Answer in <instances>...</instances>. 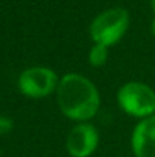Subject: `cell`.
Instances as JSON below:
<instances>
[{
	"label": "cell",
	"mask_w": 155,
	"mask_h": 157,
	"mask_svg": "<svg viewBox=\"0 0 155 157\" xmlns=\"http://www.w3.org/2000/svg\"><path fill=\"white\" fill-rule=\"evenodd\" d=\"M56 99L59 110L75 121L91 119L101 104L99 92L94 84L78 73H67L59 79Z\"/></svg>",
	"instance_id": "6da1fadb"
},
{
	"label": "cell",
	"mask_w": 155,
	"mask_h": 157,
	"mask_svg": "<svg viewBox=\"0 0 155 157\" xmlns=\"http://www.w3.org/2000/svg\"><path fill=\"white\" fill-rule=\"evenodd\" d=\"M129 14L123 8H113L101 12L90 26V35L94 43L103 46L116 44L126 32Z\"/></svg>",
	"instance_id": "7a4b0ae2"
},
{
	"label": "cell",
	"mask_w": 155,
	"mask_h": 157,
	"mask_svg": "<svg viewBox=\"0 0 155 157\" xmlns=\"http://www.w3.org/2000/svg\"><path fill=\"white\" fill-rule=\"evenodd\" d=\"M119 105L131 116L149 117L155 113V92L143 82H128L117 93Z\"/></svg>",
	"instance_id": "3957f363"
},
{
	"label": "cell",
	"mask_w": 155,
	"mask_h": 157,
	"mask_svg": "<svg viewBox=\"0 0 155 157\" xmlns=\"http://www.w3.org/2000/svg\"><path fill=\"white\" fill-rule=\"evenodd\" d=\"M18 89L29 98H44L58 89V76L47 67H31L18 76Z\"/></svg>",
	"instance_id": "277c9868"
},
{
	"label": "cell",
	"mask_w": 155,
	"mask_h": 157,
	"mask_svg": "<svg viewBox=\"0 0 155 157\" xmlns=\"http://www.w3.org/2000/svg\"><path fill=\"white\" fill-rule=\"evenodd\" d=\"M98 144V130L91 124H79L68 133L65 147L72 157H88L94 153Z\"/></svg>",
	"instance_id": "5b68a950"
},
{
	"label": "cell",
	"mask_w": 155,
	"mask_h": 157,
	"mask_svg": "<svg viewBox=\"0 0 155 157\" xmlns=\"http://www.w3.org/2000/svg\"><path fill=\"white\" fill-rule=\"evenodd\" d=\"M131 144L135 157H155V114L138 122Z\"/></svg>",
	"instance_id": "8992f818"
},
{
	"label": "cell",
	"mask_w": 155,
	"mask_h": 157,
	"mask_svg": "<svg viewBox=\"0 0 155 157\" xmlns=\"http://www.w3.org/2000/svg\"><path fill=\"white\" fill-rule=\"evenodd\" d=\"M108 58V48L103 46V44H98L94 43V46L91 48L90 51V55H88V59H90V64L94 66V67H99V66H103L105 61Z\"/></svg>",
	"instance_id": "52a82bcc"
},
{
	"label": "cell",
	"mask_w": 155,
	"mask_h": 157,
	"mask_svg": "<svg viewBox=\"0 0 155 157\" xmlns=\"http://www.w3.org/2000/svg\"><path fill=\"white\" fill-rule=\"evenodd\" d=\"M12 130V121L6 116H0V136L8 134Z\"/></svg>",
	"instance_id": "ba28073f"
},
{
	"label": "cell",
	"mask_w": 155,
	"mask_h": 157,
	"mask_svg": "<svg viewBox=\"0 0 155 157\" xmlns=\"http://www.w3.org/2000/svg\"><path fill=\"white\" fill-rule=\"evenodd\" d=\"M151 6H152V11H154V14H155V0H151Z\"/></svg>",
	"instance_id": "9c48e42d"
},
{
	"label": "cell",
	"mask_w": 155,
	"mask_h": 157,
	"mask_svg": "<svg viewBox=\"0 0 155 157\" xmlns=\"http://www.w3.org/2000/svg\"><path fill=\"white\" fill-rule=\"evenodd\" d=\"M152 34H154V35H155V20H154V21H152Z\"/></svg>",
	"instance_id": "30bf717a"
}]
</instances>
